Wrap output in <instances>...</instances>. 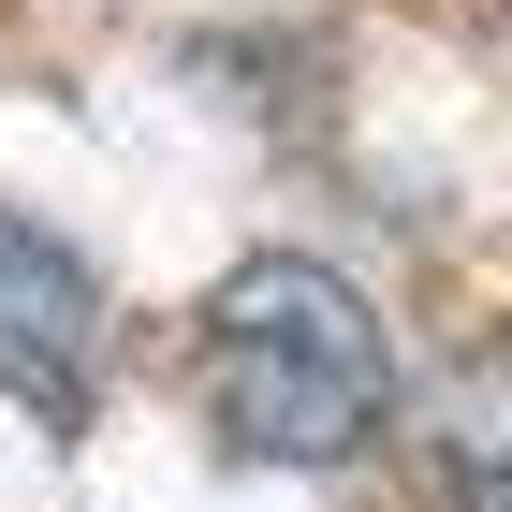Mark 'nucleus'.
Segmentation results:
<instances>
[{
  "label": "nucleus",
  "mask_w": 512,
  "mask_h": 512,
  "mask_svg": "<svg viewBox=\"0 0 512 512\" xmlns=\"http://www.w3.org/2000/svg\"><path fill=\"white\" fill-rule=\"evenodd\" d=\"M0 381L30 395L44 425H74L88 381H103V278L59 235H30L15 205H0Z\"/></svg>",
  "instance_id": "nucleus-2"
},
{
  "label": "nucleus",
  "mask_w": 512,
  "mask_h": 512,
  "mask_svg": "<svg viewBox=\"0 0 512 512\" xmlns=\"http://www.w3.org/2000/svg\"><path fill=\"white\" fill-rule=\"evenodd\" d=\"M425 454L469 512H512V337H483L454 381L425 395Z\"/></svg>",
  "instance_id": "nucleus-3"
},
{
  "label": "nucleus",
  "mask_w": 512,
  "mask_h": 512,
  "mask_svg": "<svg viewBox=\"0 0 512 512\" xmlns=\"http://www.w3.org/2000/svg\"><path fill=\"white\" fill-rule=\"evenodd\" d=\"M191 395L220 425V454H249V469H352L395 425V352H381V322H366V293L337 264L264 249V264H235L205 293Z\"/></svg>",
  "instance_id": "nucleus-1"
}]
</instances>
